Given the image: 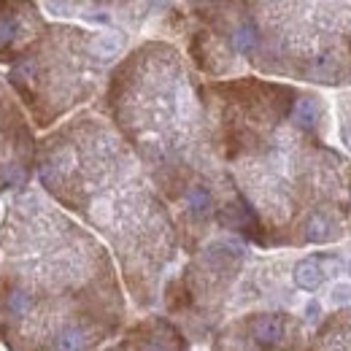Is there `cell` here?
Instances as JSON below:
<instances>
[{"instance_id": "obj_1", "label": "cell", "mask_w": 351, "mask_h": 351, "mask_svg": "<svg viewBox=\"0 0 351 351\" xmlns=\"http://www.w3.org/2000/svg\"><path fill=\"white\" fill-rule=\"evenodd\" d=\"M122 46H125V36H119V33H106V36H97V38L89 44V51H92L95 57H100V60H111V57H117V54L122 51Z\"/></svg>"}, {"instance_id": "obj_2", "label": "cell", "mask_w": 351, "mask_h": 351, "mask_svg": "<svg viewBox=\"0 0 351 351\" xmlns=\"http://www.w3.org/2000/svg\"><path fill=\"white\" fill-rule=\"evenodd\" d=\"M92 219H95V224H100V227L111 224L114 221V203L108 197H97L92 203Z\"/></svg>"}, {"instance_id": "obj_3", "label": "cell", "mask_w": 351, "mask_h": 351, "mask_svg": "<svg viewBox=\"0 0 351 351\" xmlns=\"http://www.w3.org/2000/svg\"><path fill=\"white\" fill-rule=\"evenodd\" d=\"M16 33H19V19L16 16H0V46L11 44Z\"/></svg>"}, {"instance_id": "obj_4", "label": "cell", "mask_w": 351, "mask_h": 351, "mask_svg": "<svg viewBox=\"0 0 351 351\" xmlns=\"http://www.w3.org/2000/svg\"><path fill=\"white\" fill-rule=\"evenodd\" d=\"M27 308H30V298H27L25 292L16 289V292L8 295V313H11V316H22Z\"/></svg>"}, {"instance_id": "obj_5", "label": "cell", "mask_w": 351, "mask_h": 351, "mask_svg": "<svg viewBox=\"0 0 351 351\" xmlns=\"http://www.w3.org/2000/svg\"><path fill=\"white\" fill-rule=\"evenodd\" d=\"M44 8L54 16H68L71 14V3L68 0H44Z\"/></svg>"}, {"instance_id": "obj_6", "label": "cell", "mask_w": 351, "mask_h": 351, "mask_svg": "<svg viewBox=\"0 0 351 351\" xmlns=\"http://www.w3.org/2000/svg\"><path fill=\"white\" fill-rule=\"evenodd\" d=\"M3 178H5L8 184H19V181H22V173H19V171H14V165H8V168L3 171Z\"/></svg>"}]
</instances>
